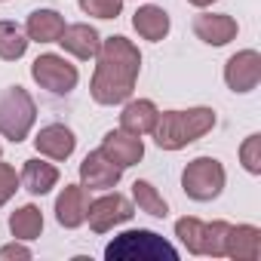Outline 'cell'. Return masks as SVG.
<instances>
[{"label": "cell", "mask_w": 261, "mask_h": 261, "mask_svg": "<svg viewBox=\"0 0 261 261\" xmlns=\"http://www.w3.org/2000/svg\"><path fill=\"white\" fill-rule=\"evenodd\" d=\"M142 71V53L123 34L105 37L95 53V74L89 83V95L98 105H123L133 98L136 80Z\"/></svg>", "instance_id": "6da1fadb"}, {"label": "cell", "mask_w": 261, "mask_h": 261, "mask_svg": "<svg viewBox=\"0 0 261 261\" xmlns=\"http://www.w3.org/2000/svg\"><path fill=\"white\" fill-rule=\"evenodd\" d=\"M215 129V111L212 108H188V111H163L154 123V142L163 151H181L194 142H200L206 133Z\"/></svg>", "instance_id": "7a4b0ae2"}, {"label": "cell", "mask_w": 261, "mask_h": 261, "mask_svg": "<svg viewBox=\"0 0 261 261\" xmlns=\"http://www.w3.org/2000/svg\"><path fill=\"white\" fill-rule=\"evenodd\" d=\"M108 261H178V249L154 230H123L105 246Z\"/></svg>", "instance_id": "3957f363"}, {"label": "cell", "mask_w": 261, "mask_h": 261, "mask_svg": "<svg viewBox=\"0 0 261 261\" xmlns=\"http://www.w3.org/2000/svg\"><path fill=\"white\" fill-rule=\"evenodd\" d=\"M37 120V101L28 89L10 86L0 92V136L10 142H25Z\"/></svg>", "instance_id": "277c9868"}, {"label": "cell", "mask_w": 261, "mask_h": 261, "mask_svg": "<svg viewBox=\"0 0 261 261\" xmlns=\"http://www.w3.org/2000/svg\"><path fill=\"white\" fill-rule=\"evenodd\" d=\"M230 224L227 221H200L194 215H185L175 221V237L191 255H209V258H224V240H227Z\"/></svg>", "instance_id": "5b68a950"}, {"label": "cell", "mask_w": 261, "mask_h": 261, "mask_svg": "<svg viewBox=\"0 0 261 261\" xmlns=\"http://www.w3.org/2000/svg\"><path fill=\"white\" fill-rule=\"evenodd\" d=\"M224 181H227V172L215 157H197L181 172V191L197 203H212L215 197H221Z\"/></svg>", "instance_id": "8992f818"}, {"label": "cell", "mask_w": 261, "mask_h": 261, "mask_svg": "<svg viewBox=\"0 0 261 261\" xmlns=\"http://www.w3.org/2000/svg\"><path fill=\"white\" fill-rule=\"evenodd\" d=\"M31 77L40 89L53 92V95H68L74 92L77 80H80V71L77 65H71L65 56H56V53H43L34 59L31 65Z\"/></svg>", "instance_id": "52a82bcc"}, {"label": "cell", "mask_w": 261, "mask_h": 261, "mask_svg": "<svg viewBox=\"0 0 261 261\" xmlns=\"http://www.w3.org/2000/svg\"><path fill=\"white\" fill-rule=\"evenodd\" d=\"M133 215H136V203L120 191H105L101 197L89 200L86 206V221L95 233H108L117 224H126Z\"/></svg>", "instance_id": "ba28073f"}, {"label": "cell", "mask_w": 261, "mask_h": 261, "mask_svg": "<svg viewBox=\"0 0 261 261\" xmlns=\"http://www.w3.org/2000/svg\"><path fill=\"white\" fill-rule=\"evenodd\" d=\"M224 83L230 92H252L261 83V56L258 49H240L224 62Z\"/></svg>", "instance_id": "9c48e42d"}, {"label": "cell", "mask_w": 261, "mask_h": 261, "mask_svg": "<svg viewBox=\"0 0 261 261\" xmlns=\"http://www.w3.org/2000/svg\"><path fill=\"white\" fill-rule=\"evenodd\" d=\"M98 151L111 163H117L120 169H129L145 157V142H142V136H133V133H126V129H111V133H105Z\"/></svg>", "instance_id": "30bf717a"}, {"label": "cell", "mask_w": 261, "mask_h": 261, "mask_svg": "<svg viewBox=\"0 0 261 261\" xmlns=\"http://www.w3.org/2000/svg\"><path fill=\"white\" fill-rule=\"evenodd\" d=\"M123 169L117 163H111L101 151H89L80 163V185L86 191H111L120 185Z\"/></svg>", "instance_id": "8fae6325"}, {"label": "cell", "mask_w": 261, "mask_h": 261, "mask_svg": "<svg viewBox=\"0 0 261 261\" xmlns=\"http://www.w3.org/2000/svg\"><path fill=\"white\" fill-rule=\"evenodd\" d=\"M194 34H197V40H203L209 46H227L230 40H237L240 25L227 13H200L194 19Z\"/></svg>", "instance_id": "7c38bea8"}, {"label": "cell", "mask_w": 261, "mask_h": 261, "mask_svg": "<svg viewBox=\"0 0 261 261\" xmlns=\"http://www.w3.org/2000/svg\"><path fill=\"white\" fill-rule=\"evenodd\" d=\"M59 43L68 56H74L80 62H89V59H95V53L101 46V34L86 22H74V25H65Z\"/></svg>", "instance_id": "4fadbf2b"}, {"label": "cell", "mask_w": 261, "mask_h": 261, "mask_svg": "<svg viewBox=\"0 0 261 261\" xmlns=\"http://www.w3.org/2000/svg\"><path fill=\"white\" fill-rule=\"evenodd\" d=\"M86 206H89V197H86V188L83 185H65L62 194L56 197V221L68 230L86 224Z\"/></svg>", "instance_id": "5bb4252c"}, {"label": "cell", "mask_w": 261, "mask_h": 261, "mask_svg": "<svg viewBox=\"0 0 261 261\" xmlns=\"http://www.w3.org/2000/svg\"><path fill=\"white\" fill-rule=\"evenodd\" d=\"M34 148H37V154H43L49 160H68L74 154V148H77V139L65 123H49L37 133Z\"/></svg>", "instance_id": "9a60e30c"}, {"label": "cell", "mask_w": 261, "mask_h": 261, "mask_svg": "<svg viewBox=\"0 0 261 261\" xmlns=\"http://www.w3.org/2000/svg\"><path fill=\"white\" fill-rule=\"evenodd\" d=\"M258 255H261V230L255 224H230L224 240V258L258 261Z\"/></svg>", "instance_id": "2e32d148"}, {"label": "cell", "mask_w": 261, "mask_h": 261, "mask_svg": "<svg viewBox=\"0 0 261 261\" xmlns=\"http://www.w3.org/2000/svg\"><path fill=\"white\" fill-rule=\"evenodd\" d=\"M157 114L160 111L151 98H129L123 105V114H120V129H126V133H133V136H151Z\"/></svg>", "instance_id": "e0dca14e"}, {"label": "cell", "mask_w": 261, "mask_h": 261, "mask_svg": "<svg viewBox=\"0 0 261 261\" xmlns=\"http://www.w3.org/2000/svg\"><path fill=\"white\" fill-rule=\"evenodd\" d=\"M133 28L139 31L142 40L160 43V40L169 34L172 22H169V13H166L163 7H157V4H145V7L136 10V16H133Z\"/></svg>", "instance_id": "ac0fdd59"}, {"label": "cell", "mask_w": 261, "mask_h": 261, "mask_svg": "<svg viewBox=\"0 0 261 261\" xmlns=\"http://www.w3.org/2000/svg\"><path fill=\"white\" fill-rule=\"evenodd\" d=\"M65 31V16L59 10H34L25 22V34L31 43H59Z\"/></svg>", "instance_id": "d6986e66"}, {"label": "cell", "mask_w": 261, "mask_h": 261, "mask_svg": "<svg viewBox=\"0 0 261 261\" xmlns=\"http://www.w3.org/2000/svg\"><path fill=\"white\" fill-rule=\"evenodd\" d=\"M19 185L28 194L43 197V194H49L59 185V169L53 163H46V160H25V166L19 172Z\"/></svg>", "instance_id": "ffe728a7"}, {"label": "cell", "mask_w": 261, "mask_h": 261, "mask_svg": "<svg viewBox=\"0 0 261 261\" xmlns=\"http://www.w3.org/2000/svg\"><path fill=\"white\" fill-rule=\"evenodd\" d=\"M10 233H13L16 240H22V243L37 240V237L43 233V212H40L34 203L19 206V209L10 215Z\"/></svg>", "instance_id": "44dd1931"}, {"label": "cell", "mask_w": 261, "mask_h": 261, "mask_svg": "<svg viewBox=\"0 0 261 261\" xmlns=\"http://www.w3.org/2000/svg\"><path fill=\"white\" fill-rule=\"evenodd\" d=\"M28 43H31L28 34L16 22L0 19V59H4V62H19L28 53Z\"/></svg>", "instance_id": "7402d4cb"}, {"label": "cell", "mask_w": 261, "mask_h": 261, "mask_svg": "<svg viewBox=\"0 0 261 261\" xmlns=\"http://www.w3.org/2000/svg\"><path fill=\"white\" fill-rule=\"evenodd\" d=\"M133 203H136L139 212H148V215H154V218H166V215H169V203H166L163 194H160L151 181H145V178H139V181L133 185Z\"/></svg>", "instance_id": "603a6c76"}, {"label": "cell", "mask_w": 261, "mask_h": 261, "mask_svg": "<svg viewBox=\"0 0 261 261\" xmlns=\"http://www.w3.org/2000/svg\"><path fill=\"white\" fill-rule=\"evenodd\" d=\"M240 163L249 175H261V136L258 133H252L240 145Z\"/></svg>", "instance_id": "cb8c5ba5"}, {"label": "cell", "mask_w": 261, "mask_h": 261, "mask_svg": "<svg viewBox=\"0 0 261 261\" xmlns=\"http://www.w3.org/2000/svg\"><path fill=\"white\" fill-rule=\"evenodd\" d=\"M77 4L92 19H117L123 13V0H77Z\"/></svg>", "instance_id": "d4e9b609"}, {"label": "cell", "mask_w": 261, "mask_h": 261, "mask_svg": "<svg viewBox=\"0 0 261 261\" xmlns=\"http://www.w3.org/2000/svg\"><path fill=\"white\" fill-rule=\"evenodd\" d=\"M19 188H22V185H19V172H16L10 163H0V206H7V203L16 197Z\"/></svg>", "instance_id": "484cf974"}, {"label": "cell", "mask_w": 261, "mask_h": 261, "mask_svg": "<svg viewBox=\"0 0 261 261\" xmlns=\"http://www.w3.org/2000/svg\"><path fill=\"white\" fill-rule=\"evenodd\" d=\"M7 258H31V249L22 246V240L19 243H10V246L0 249V261H7Z\"/></svg>", "instance_id": "4316f807"}, {"label": "cell", "mask_w": 261, "mask_h": 261, "mask_svg": "<svg viewBox=\"0 0 261 261\" xmlns=\"http://www.w3.org/2000/svg\"><path fill=\"white\" fill-rule=\"evenodd\" d=\"M188 4H191V7H197V10H206V7H212V4H215V0H188Z\"/></svg>", "instance_id": "83f0119b"}, {"label": "cell", "mask_w": 261, "mask_h": 261, "mask_svg": "<svg viewBox=\"0 0 261 261\" xmlns=\"http://www.w3.org/2000/svg\"><path fill=\"white\" fill-rule=\"evenodd\" d=\"M0 154H4V148H0Z\"/></svg>", "instance_id": "f1b7e54d"}, {"label": "cell", "mask_w": 261, "mask_h": 261, "mask_svg": "<svg viewBox=\"0 0 261 261\" xmlns=\"http://www.w3.org/2000/svg\"><path fill=\"white\" fill-rule=\"evenodd\" d=\"M0 4H4V0H0Z\"/></svg>", "instance_id": "f546056e"}]
</instances>
